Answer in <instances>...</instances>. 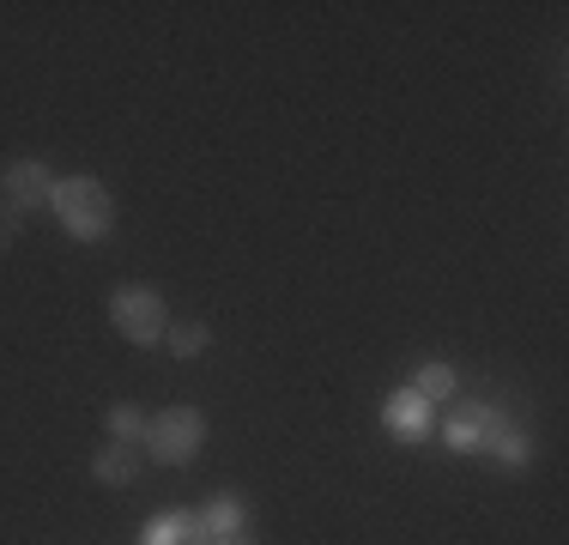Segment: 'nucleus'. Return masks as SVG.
Returning a JSON list of instances; mask_svg holds the SVG:
<instances>
[{
    "label": "nucleus",
    "instance_id": "obj_1",
    "mask_svg": "<svg viewBox=\"0 0 569 545\" xmlns=\"http://www.w3.org/2000/svg\"><path fill=\"white\" fill-rule=\"evenodd\" d=\"M49 207L67 225V237H79V242H103L116 230V200L98 176H67V182H56Z\"/></svg>",
    "mask_w": 569,
    "mask_h": 545
},
{
    "label": "nucleus",
    "instance_id": "obj_2",
    "mask_svg": "<svg viewBox=\"0 0 569 545\" xmlns=\"http://www.w3.org/2000/svg\"><path fill=\"white\" fill-rule=\"evenodd\" d=\"M207 448V418L194 406H170V413L152 418V436H146V455L158 467H188V460Z\"/></svg>",
    "mask_w": 569,
    "mask_h": 545
},
{
    "label": "nucleus",
    "instance_id": "obj_3",
    "mask_svg": "<svg viewBox=\"0 0 569 545\" xmlns=\"http://www.w3.org/2000/svg\"><path fill=\"white\" fill-rule=\"evenodd\" d=\"M110 321L121 339H133V346H152V339H164V297L152 291V285H121V291L110 297Z\"/></svg>",
    "mask_w": 569,
    "mask_h": 545
},
{
    "label": "nucleus",
    "instance_id": "obj_4",
    "mask_svg": "<svg viewBox=\"0 0 569 545\" xmlns=\"http://www.w3.org/2000/svg\"><path fill=\"white\" fill-rule=\"evenodd\" d=\"M0 195H7V207L24 218L31 207H49V195H56V176H49L43 158H19V164H7V170H0Z\"/></svg>",
    "mask_w": 569,
    "mask_h": 545
},
{
    "label": "nucleus",
    "instance_id": "obj_5",
    "mask_svg": "<svg viewBox=\"0 0 569 545\" xmlns=\"http://www.w3.org/2000/svg\"><path fill=\"white\" fill-rule=\"evenodd\" d=\"M497 413H503V406L460 400L455 413H449V425H442V443H449L455 455H479V448H485V436H491V425H497Z\"/></svg>",
    "mask_w": 569,
    "mask_h": 545
},
{
    "label": "nucleus",
    "instance_id": "obj_6",
    "mask_svg": "<svg viewBox=\"0 0 569 545\" xmlns=\"http://www.w3.org/2000/svg\"><path fill=\"white\" fill-rule=\"evenodd\" d=\"M430 413H437V406H425L412 388H395L382 400V425L395 430L400 443H425V436H430Z\"/></svg>",
    "mask_w": 569,
    "mask_h": 545
},
{
    "label": "nucleus",
    "instance_id": "obj_7",
    "mask_svg": "<svg viewBox=\"0 0 569 545\" xmlns=\"http://www.w3.org/2000/svg\"><path fill=\"white\" fill-rule=\"evenodd\" d=\"M479 455H491L497 467L521 473V467H533V436H527L521 425H515L509 413H497V425H491V436H485V448H479Z\"/></svg>",
    "mask_w": 569,
    "mask_h": 545
},
{
    "label": "nucleus",
    "instance_id": "obj_8",
    "mask_svg": "<svg viewBox=\"0 0 569 545\" xmlns=\"http://www.w3.org/2000/svg\"><path fill=\"white\" fill-rule=\"evenodd\" d=\"M140 545H207V527L194 509H164L140 527Z\"/></svg>",
    "mask_w": 569,
    "mask_h": 545
},
{
    "label": "nucleus",
    "instance_id": "obj_9",
    "mask_svg": "<svg viewBox=\"0 0 569 545\" xmlns=\"http://www.w3.org/2000/svg\"><path fill=\"white\" fill-rule=\"evenodd\" d=\"M200 527H207V545L230 539V534H249V503H242L237 490H224V497H212L207 509H200Z\"/></svg>",
    "mask_w": 569,
    "mask_h": 545
},
{
    "label": "nucleus",
    "instance_id": "obj_10",
    "mask_svg": "<svg viewBox=\"0 0 569 545\" xmlns=\"http://www.w3.org/2000/svg\"><path fill=\"white\" fill-rule=\"evenodd\" d=\"M140 460H146V448H133V443H103L98 455H91V473H98L103 485H133Z\"/></svg>",
    "mask_w": 569,
    "mask_h": 545
},
{
    "label": "nucleus",
    "instance_id": "obj_11",
    "mask_svg": "<svg viewBox=\"0 0 569 545\" xmlns=\"http://www.w3.org/2000/svg\"><path fill=\"white\" fill-rule=\"evenodd\" d=\"M455 388H460V376L449 370V364H425V370L412 376V394L425 406H437V400H455Z\"/></svg>",
    "mask_w": 569,
    "mask_h": 545
},
{
    "label": "nucleus",
    "instance_id": "obj_12",
    "mask_svg": "<svg viewBox=\"0 0 569 545\" xmlns=\"http://www.w3.org/2000/svg\"><path fill=\"white\" fill-rule=\"evenodd\" d=\"M146 436H152V425H146L140 406H110V443H133V448H146Z\"/></svg>",
    "mask_w": 569,
    "mask_h": 545
},
{
    "label": "nucleus",
    "instance_id": "obj_13",
    "mask_svg": "<svg viewBox=\"0 0 569 545\" xmlns=\"http://www.w3.org/2000/svg\"><path fill=\"white\" fill-rule=\"evenodd\" d=\"M164 339H170L176 358H200V351L212 346V327L207 321H182V327H164Z\"/></svg>",
    "mask_w": 569,
    "mask_h": 545
},
{
    "label": "nucleus",
    "instance_id": "obj_14",
    "mask_svg": "<svg viewBox=\"0 0 569 545\" xmlns=\"http://www.w3.org/2000/svg\"><path fill=\"white\" fill-rule=\"evenodd\" d=\"M12 237H19V212L0 200V249H12Z\"/></svg>",
    "mask_w": 569,
    "mask_h": 545
},
{
    "label": "nucleus",
    "instance_id": "obj_15",
    "mask_svg": "<svg viewBox=\"0 0 569 545\" xmlns=\"http://www.w3.org/2000/svg\"><path fill=\"white\" fill-rule=\"evenodd\" d=\"M212 545H254L249 534H230V539H212Z\"/></svg>",
    "mask_w": 569,
    "mask_h": 545
}]
</instances>
